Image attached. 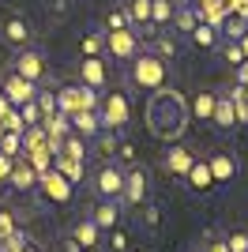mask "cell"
Here are the masks:
<instances>
[{
    "label": "cell",
    "instance_id": "1",
    "mask_svg": "<svg viewBox=\"0 0 248 252\" xmlns=\"http://www.w3.org/2000/svg\"><path fill=\"white\" fill-rule=\"evenodd\" d=\"M147 128L155 139H181L188 128V105L177 91H155L151 94V105H147Z\"/></svg>",
    "mask_w": 248,
    "mask_h": 252
},
{
    "label": "cell",
    "instance_id": "2",
    "mask_svg": "<svg viewBox=\"0 0 248 252\" xmlns=\"http://www.w3.org/2000/svg\"><path fill=\"white\" fill-rule=\"evenodd\" d=\"M165 79H169V68H165V61L158 57L155 49H139L128 61V83L132 87H139V91H162L165 87Z\"/></svg>",
    "mask_w": 248,
    "mask_h": 252
},
{
    "label": "cell",
    "instance_id": "3",
    "mask_svg": "<svg viewBox=\"0 0 248 252\" xmlns=\"http://www.w3.org/2000/svg\"><path fill=\"white\" fill-rule=\"evenodd\" d=\"M98 121H102L105 132H121L128 121H132V102L124 91H105L98 94Z\"/></svg>",
    "mask_w": 248,
    "mask_h": 252
},
{
    "label": "cell",
    "instance_id": "4",
    "mask_svg": "<svg viewBox=\"0 0 248 252\" xmlns=\"http://www.w3.org/2000/svg\"><path fill=\"white\" fill-rule=\"evenodd\" d=\"M91 189H94V196H98V200L121 203V196H124V169L117 166L113 158H109V162H102V166L94 169V177H91Z\"/></svg>",
    "mask_w": 248,
    "mask_h": 252
},
{
    "label": "cell",
    "instance_id": "5",
    "mask_svg": "<svg viewBox=\"0 0 248 252\" xmlns=\"http://www.w3.org/2000/svg\"><path fill=\"white\" fill-rule=\"evenodd\" d=\"M34 192H41V200H49V203H57V207H64V203H72V196H75V185L68 177H64L61 169H41L38 173V189Z\"/></svg>",
    "mask_w": 248,
    "mask_h": 252
},
{
    "label": "cell",
    "instance_id": "6",
    "mask_svg": "<svg viewBox=\"0 0 248 252\" xmlns=\"http://www.w3.org/2000/svg\"><path fill=\"white\" fill-rule=\"evenodd\" d=\"M79 109H98V91H91V87H61L57 91V113L72 117L79 113Z\"/></svg>",
    "mask_w": 248,
    "mask_h": 252
},
{
    "label": "cell",
    "instance_id": "7",
    "mask_svg": "<svg viewBox=\"0 0 248 252\" xmlns=\"http://www.w3.org/2000/svg\"><path fill=\"white\" fill-rule=\"evenodd\" d=\"M105 34V53H109V61H121L128 64L139 53V34H135V27H128V31H102Z\"/></svg>",
    "mask_w": 248,
    "mask_h": 252
},
{
    "label": "cell",
    "instance_id": "8",
    "mask_svg": "<svg viewBox=\"0 0 248 252\" xmlns=\"http://www.w3.org/2000/svg\"><path fill=\"white\" fill-rule=\"evenodd\" d=\"M15 72H19L23 79H31V83L41 87V79L49 75V61H45L38 49H31V45H27V49L15 53Z\"/></svg>",
    "mask_w": 248,
    "mask_h": 252
},
{
    "label": "cell",
    "instance_id": "9",
    "mask_svg": "<svg viewBox=\"0 0 248 252\" xmlns=\"http://www.w3.org/2000/svg\"><path fill=\"white\" fill-rule=\"evenodd\" d=\"M147 192H151V177H147V169H143V166L124 169V196H121V203L135 207V203L147 200Z\"/></svg>",
    "mask_w": 248,
    "mask_h": 252
},
{
    "label": "cell",
    "instance_id": "10",
    "mask_svg": "<svg viewBox=\"0 0 248 252\" xmlns=\"http://www.w3.org/2000/svg\"><path fill=\"white\" fill-rule=\"evenodd\" d=\"M8 189L23 192V196H31L34 189H38V169L31 166V158L19 155L15 162H11V173H8Z\"/></svg>",
    "mask_w": 248,
    "mask_h": 252
},
{
    "label": "cell",
    "instance_id": "11",
    "mask_svg": "<svg viewBox=\"0 0 248 252\" xmlns=\"http://www.w3.org/2000/svg\"><path fill=\"white\" fill-rule=\"evenodd\" d=\"M0 94H4L15 109H19V105H27V102H34V98H38V83L23 79L19 72H11L8 79H4V91H0Z\"/></svg>",
    "mask_w": 248,
    "mask_h": 252
},
{
    "label": "cell",
    "instance_id": "12",
    "mask_svg": "<svg viewBox=\"0 0 248 252\" xmlns=\"http://www.w3.org/2000/svg\"><path fill=\"white\" fill-rule=\"evenodd\" d=\"M79 83L91 87V91H105V83H109V68H105L102 57H83V61H79Z\"/></svg>",
    "mask_w": 248,
    "mask_h": 252
},
{
    "label": "cell",
    "instance_id": "13",
    "mask_svg": "<svg viewBox=\"0 0 248 252\" xmlns=\"http://www.w3.org/2000/svg\"><path fill=\"white\" fill-rule=\"evenodd\" d=\"M68 121H72V132H75V136H83L87 143L98 139V136H105L102 121H98V109H79V113H72Z\"/></svg>",
    "mask_w": 248,
    "mask_h": 252
},
{
    "label": "cell",
    "instance_id": "14",
    "mask_svg": "<svg viewBox=\"0 0 248 252\" xmlns=\"http://www.w3.org/2000/svg\"><path fill=\"white\" fill-rule=\"evenodd\" d=\"M207 166H211V177H215V185H222V181H233V177H237V158L229 155V151H211V155H207Z\"/></svg>",
    "mask_w": 248,
    "mask_h": 252
},
{
    "label": "cell",
    "instance_id": "15",
    "mask_svg": "<svg viewBox=\"0 0 248 252\" xmlns=\"http://www.w3.org/2000/svg\"><path fill=\"white\" fill-rule=\"evenodd\" d=\"M0 38H4L11 49H27V45H31V27H27V19L11 15V19H4V27H0Z\"/></svg>",
    "mask_w": 248,
    "mask_h": 252
},
{
    "label": "cell",
    "instance_id": "16",
    "mask_svg": "<svg viewBox=\"0 0 248 252\" xmlns=\"http://www.w3.org/2000/svg\"><path fill=\"white\" fill-rule=\"evenodd\" d=\"M72 241L79 245V249H98V245H102V230L94 226L91 215L75 219V226H72Z\"/></svg>",
    "mask_w": 248,
    "mask_h": 252
},
{
    "label": "cell",
    "instance_id": "17",
    "mask_svg": "<svg viewBox=\"0 0 248 252\" xmlns=\"http://www.w3.org/2000/svg\"><path fill=\"white\" fill-rule=\"evenodd\" d=\"M185 181H188V189H192V192H211V189H215V177H211V166H207V158H196V162L188 166Z\"/></svg>",
    "mask_w": 248,
    "mask_h": 252
},
{
    "label": "cell",
    "instance_id": "18",
    "mask_svg": "<svg viewBox=\"0 0 248 252\" xmlns=\"http://www.w3.org/2000/svg\"><path fill=\"white\" fill-rule=\"evenodd\" d=\"M91 219H94V226L98 230H117V222H121V203H113V200H98V207L91 211Z\"/></svg>",
    "mask_w": 248,
    "mask_h": 252
},
{
    "label": "cell",
    "instance_id": "19",
    "mask_svg": "<svg viewBox=\"0 0 248 252\" xmlns=\"http://www.w3.org/2000/svg\"><path fill=\"white\" fill-rule=\"evenodd\" d=\"M211 125H218V128H233V125H237V105H233V94H218L215 98Z\"/></svg>",
    "mask_w": 248,
    "mask_h": 252
},
{
    "label": "cell",
    "instance_id": "20",
    "mask_svg": "<svg viewBox=\"0 0 248 252\" xmlns=\"http://www.w3.org/2000/svg\"><path fill=\"white\" fill-rule=\"evenodd\" d=\"M192 162H196V155L188 147H169V155H165V169H169L173 177H181V181H185V173H188Z\"/></svg>",
    "mask_w": 248,
    "mask_h": 252
},
{
    "label": "cell",
    "instance_id": "21",
    "mask_svg": "<svg viewBox=\"0 0 248 252\" xmlns=\"http://www.w3.org/2000/svg\"><path fill=\"white\" fill-rule=\"evenodd\" d=\"M124 11H128V23H132V27H143L147 34H155L151 31V0H128Z\"/></svg>",
    "mask_w": 248,
    "mask_h": 252
},
{
    "label": "cell",
    "instance_id": "22",
    "mask_svg": "<svg viewBox=\"0 0 248 252\" xmlns=\"http://www.w3.org/2000/svg\"><path fill=\"white\" fill-rule=\"evenodd\" d=\"M173 11H177L173 0H151V31H165L173 23Z\"/></svg>",
    "mask_w": 248,
    "mask_h": 252
},
{
    "label": "cell",
    "instance_id": "23",
    "mask_svg": "<svg viewBox=\"0 0 248 252\" xmlns=\"http://www.w3.org/2000/svg\"><path fill=\"white\" fill-rule=\"evenodd\" d=\"M188 38H192V45H199V49H215L218 45V31L211 23H196V27L188 31Z\"/></svg>",
    "mask_w": 248,
    "mask_h": 252
},
{
    "label": "cell",
    "instance_id": "24",
    "mask_svg": "<svg viewBox=\"0 0 248 252\" xmlns=\"http://www.w3.org/2000/svg\"><path fill=\"white\" fill-rule=\"evenodd\" d=\"M215 91H199L196 94V102H192V113L199 117V121H211V113H215Z\"/></svg>",
    "mask_w": 248,
    "mask_h": 252
},
{
    "label": "cell",
    "instance_id": "25",
    "mask_svg": "<svg viewBox=\"0 0 248 252\" xmlns=\"http://www.w3.org/2000/svg\"><path fill=\"white\" fill-rule=\"evenodd\" d=\"M0 155H8V158L23 155V136L19 132H0Z\"/></svg>",
    "mask_w": 248,
    "mask_h": 252
},
{
    "label": "cell",
    "instance_id": "26",
    "mask_svg": "<svg viewBox=\"0 0 248 252\" xmlns=\"http://www.w3.org/2000/svg\"><path fill=\"white\" fill-rule=\"evenodd\" d=\"M0 132H19V136H23V132H27V121H23V117H19V109H15V105H11L8 113L0 117Z\"/></svg>",
    "mask_w": 248,
    "mask_h": 252
},
{
    "label": "cell",
    "instance_id": "27",
    "mask_svg": "<svg viewBox=\"0 0 248 252\" xmlns=\"http://www.w3.org/2000/svg\"><path fill=\"white\" fill-rule=\"evenodd\" d=\"M105 49V34H87L83 38V57H102Z\"/></svg>",
    "mask_w": 248,
    "mask_h": 252
},
{
    "label": "cell",
    "instance_id": "28",
    "mask_svg": "<svg viewBox=\"0 0 248 252\" xmlns=\"http://www.w3.org/2000/svg\"><path fill=\"white\" fill-rule=\"evenodd\" d=\"M34 102H38V109H41V121L57 113V94H49V91H41V87H38V98H34Z\"/></svg>",
    "mask_w": 248,
    "mask_h": 252
},
{
    "label": "cell",
    "instance_id": "29",
    "mask_svg": "<svg viewBox=\"0 0 248 252\" xmlns=\"http://www.w3.org/2000/svg\"><path fill=\"white\" fill-rule=\"evenodd\" d=\"M105 27H109V31H128V27H132V23H128V11L113 8L109 15H105Z\"/></svg>",
    "mask_w": 248,
    "mask_h": 252
},
{
    "label": "cell",
    "instance_id": "30",
    "mask_svg": "<svg viewBox=\"0 0 248 252\" xmlns=\"http://www.w3.org/2000/svg\"><path fill=\"white\" fill-rule=\"evenodd\" d=\"M222 241L229 245V252H248V233L245 230H233L229 237H222Z\"/></svg>",
    "mask_w": 248,
    "mask_h": 252
},
{
    "label": "cell",
    "instance_id": "31",
    "mask_svg": "<svg viewBox=\"0 0 248 252\" xmlns=\"http://www.w3.org/2000/svg\"><path fill=\"white\" fill-rule=\"evenodd\" d=\"M19 117L27 121V128H31V125H41V109H38V102H27V105H19Z\"/></svg>",
    "mask_w": 248,
    "mask_h": 252
},
{
    "label": "cell",
    "instance_id": "32",
    "mask_svg": "<svg viewBox=\"0 0 248 252\" xmlns=\"http://www.w3.org/2000/svg\"><path fill=\"white\" fill-rule=\"evenodd\" d=\"M173 19H177V31H192L196 27V15H192V8H181V11H173Z\"/></svg>",
    "mask_w": 248,
    "mask_h": 252
},
{
    "label": "cell",
    "instance_id": "33",
    "mask_svg": "<svg viewBox=\"0 0 248 252\" xmlns=\"http://www.w3.org/2000/svg\"><path fill=\"white\" fill-rule=\"evenodd\" d=\"M158 57H162V61H165V57H173V53H177V42H173V34H158Z\"/></svg>",
    "mask_w": 248,
    "mask_h": 252
},
{
    "label": "cell",
    "instance_id": "34",
    "mask_svg": "<svg viewBox=\"0 0 248 252\" xmlns=\"http://www.w3.org/2000/svg\"><path fill=\"white\" fill-rule=\"evenodd\" d=\"M222 53H226V61H229V64H245V53H241V45H237V42H229Z\"/></svg>",
    "mask_w": 248,
    "mask_h": 252
},
{
    "label": "cell",
    "instance_id": "35",
    "mask_svg": "<svg viewBox=\"0 0 248 252\" xmlns=\"http://www.w3.org/2000/svg\"><path fill=\"white\" fill-rule=\"evenodd\" d=\"M109 245H113L117 252H124V249H128V233H124V230H113V233H109Z\"/></svg>",
    "mask_w": 248,
    "mask_h": 252
},
{
    "label": "cell",
    "instance_id": "36",
    "mask_svg": "<svg viewBox=\"0 0 248 252\" xmlns=\"http://www.w3.org/2000/svg\"><path fill=\"white\" fill-rule=\"evenodd\" d=\"M207 252H229V245L226 241H211V245H207Z\"/></svg>",
    "mask_w": 248,
    "mask_h": 252
},
{
    "label": "cell",
    "instance_id": "37",
    "mask_svg": "<svg viewBox=\"0 0 248 252\" xmlns=\"http://www.w3.org/2000/svg\"><path fill=\"white\" fill-rule=\"evenodd\" d=\"M237 45H241V53H245V61H248V31H245V34L237 38Z\"/></svg>",
    "mask_w": 248,
    "mask_h": 252
},
{
    "label": "cell",
    "instance_id": "38",
    "mask_svg": "<svg viewBox=\"0 0 248 252\" xmlns=\"http://www.w3.org/2000/svg\"><path fill=\"white\" fill-rule=\"evenodd\" d=\"M8 109H11V102H8V98H4V94H0V117L8 113Z\"/></svg>",
    "mask_w": 248,
    "mask_h": 252
},
{
    "label": "cell",
    "instance_id": "39",
    "mask_svg": "<svg viewBox=\"0 0 248 252\" xmlns=\"http://www.w3.org/2000/svg\"><path fill=\"white\" fill-rule=\"evenodd\" d=\"M4 189H8V181H0V192H4Z\"/></svg>",
    "mask_w": 248,
    "mask_h": 252
},
{
    "label": "cell",
    "instance_id": "40",
    "mask_svg": "<svg viewBox=\"0 0 248 252\" xmlns=\"http://www.w3.org/2000/svg\"><path fill=\"white\" fill-rule=\"evenodd\" d=\"M79 252H98V249H79Z\"/></svg>",
    "mask_w": 248,
    "mask_h": 252
},
{
    "label": "cell",
    "instance_id": "41",
    "mask_svg": "<svg viewBox=\"0 0 248 252\" xmlns=\"http://www.w3.org/2000/svg\"><path fill=\"white\" fill-rule=\"evenodd\" d=\"M19 252H34V249H19Z\"/></svg>",
    "mask_w": 248,
    "mask_h": 252
},
{
    "label": "cell",
    "instance_id": "42",
    "mask_svg": "<svg viewBox=\"0 0 248 252\" xmlns=\"http://www.w3.org/2000/svg\"><path fill=\"white\" fill-rule=\"evenodd\" d=\"M0 252H4V241H0Z\"/></svg>",
    "mask_w": 248,
    "mask_h": 252
}]
</instances>
